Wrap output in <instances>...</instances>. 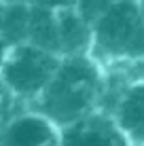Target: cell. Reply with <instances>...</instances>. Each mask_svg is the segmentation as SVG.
<instances>
[{"label":"cell","instance_id":"6da1fadb","mask_svg":"<svg viewBox=\"0 0 144 146\" xmlns=\"http://www.w3.org/2000/svg\"><path fill=\"white\" fill-rule=\"evenodd\" d=\"M106 68L91 55H66L44 91L30 104L55 125L66 127L102 108Z\"/></svg>","mask_w":144,"mask_h":146},{"label":"cell","instance_id":"7a4b0ae2","mask_svg":"<svg viewBox=\"0 0 144 146\" xmlns=\"http://www.w3.org/2000/svg\"><path fill=\"white\" fill-rule=\"evenodd\" d=\"M89 55L104 68L131 66L144 59V15L140 2L117 0L93 23Z\"/></svg>","mask_w":144,"mask_h":146},{"label":"cell","instance_id":"3957f363","mask_svg":"<svg viewBox=\"0 0 144 146\" xmlns=\"http://www.w3.org/2000/svg\"><path fill=\"white\" fill-rule=\"evenodd\" d=\"M59 64L62 55L40 49L32 42H21L7 51L0 64V76L9 91L30 108V104L51 83Z\"/></svg>","mask_w":144,"mask_h":146},{"label":"cell","instance_id":"277c9868","mask_svg":"<svg viewBox=\"0 0 144 146\" xmlns=\"http://www.w3.org/2000/svg\"><path fill=\"white\" fill-rule=\"evenodd\" d=\"M0 146H62V127L38 110L23 108L0 121Z\"/></svg>","mask_w":144,"mask_h":146},{"label":"cell","instance_id":"5b68a950","mask_svg":"<svg viewBox=\"0 0 144 146\" xmlns=\"http://www.w3.org/2000/svg\"><path fill=\"white\" fill-rule=\"evenodd\" d=\"M131 146H144V78H129L104 110Z\"/></svg>","mask_w":144,"mask_h":146},{"label":"cell","instance_id":"8992f818","mask_svg":"<svg viewBox=\"0 0 144 146\" xmlns=\"http://www.w3.org/2000/svg\"><path fill=\"white\" fill-rule=\"evenodd\" d=\"M62 146H131V142L123 135L110 114L96 110L62 127Z\"/></svg>","mask_w":144,"mask_h":146},{"label":"cell","instance_id":"52a82bcc","mask_svg":"<svg viewBox=\"0 0 144 146\" xmlns=\"http://www.w3.org/2000/svg\"><path fill=\"white\" fill-rule=\"evenodd\" d=\"M59 51L66 55H89L93 42V26L74 7L57 11Z\"/></svg>","mask_w":144,"mask_h":146},{"label":"cell","instance_id":"ba28073f","mask_svg":"<svg viewBox=\"0 0 144 146\" xmlns=\"http://www.w3.org/2000/svg\"><path fill=\"white\" fill-rule=\"evenodd\" d=\"M28 42L36 44L40 49L53 51L62 55L59 51V28H57V11L42 7H32L30 15V34Z\"/></svg>","mask_w":144,"mask_h":146},{"label":"cell","instance_id":"9c48e42d","mask_svg":"<svg viewBox=\"0 0 144 146\" xmlns=\"http://www.w3.org/2000/svg\"><path fill=\"white\" fill-rule=\"evenodd\" d=\"M30 15H32V7L26 4V2H4L2 38H4V42H7L9 49L17 47V44H21V42H28Z\"/></svg>","mask_w":144,"mask_h":146},{"label":"cell","instance_id":"30bf717a","mask_svg":"<svg viewBox=\"0 0 144 146\" xmlns=\"http://www.w3.org/2000/svg\"><path fill=\"white\" fill-rule=\"evenodd\" d=\"M115 2H117V0H76L74 9H76V11L93 26V23H96Z\"/></svg>","mask_w":144,"mask_h":146},{"label":"cell","instance_id":"8fae6325","mask_svg":"<svg viewBox=\"0 0 144 146\" xmlns=\"http://www.w3.org/2000/svg\"><path fill=\"white\" fill-rule=\"evenodd\" d=\"M23 108H28V106L23 102H19V100L9 91L7 85H4V80H2V76H0V121L9 119L11 114L19 112V110H23Z\"/></svg>","mask_w":144,"mask_h":146},{"label":"cell","instance_id":"7c38bea8","mask_svg":"<svg viewBox=\"0 0 144 146\" xmlns=\"http://www.w3.org/2000/svg\"><path fill=\"white\" fill-rule=\"evenodd\" d=\"M4 2H26V4H30V7H42V9L62 11V9L74 7L76 0H4Z\"/></svg>","mask_w":144,"mask_h":146},{"label":"cell","instance_id":"4fadbf2b","mask_svg":"<svg viewBox=\"0 0 144 146\" xmlns=\"http://www.w3.org/2000/svg\"><path fill=\"white\" fill-rule=\"evenodd\" d=\"M140 7H142V15H144V0H142V2H140Z\"/></svg>","mask_w":144,"mask_h":146},{"label":"cell","instance_id":"5bb4252c","mask_svg":"<svg viewBox=\"0 0 144 146\" xmlns=\"http://www.w3.org/2000/svg\"><path fill=\"white\" fill-rule=\"evenodd\" d=\"M129 2H142V0H129Z\"/></svg>","mask_w":144,"mask_h":146}]
</instances>
